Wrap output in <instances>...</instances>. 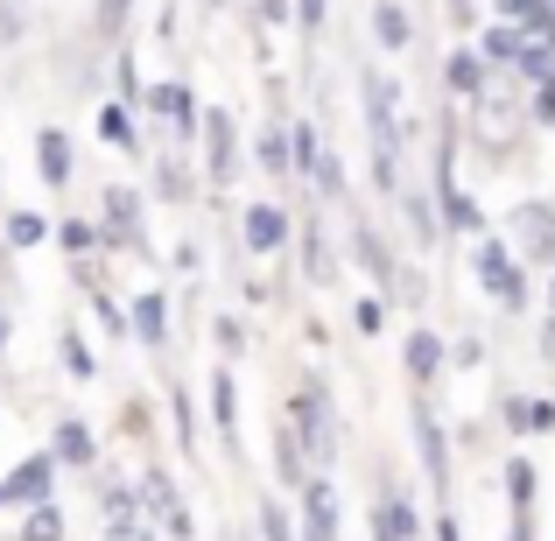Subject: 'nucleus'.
<instances>
[{"label":"nucleus","mask_w":555,"mask_h":541,"mask_svg":"<svg viewBox=\"0 0 555 541\" xmlns=\"http://www.w3.org/2000/svg\"><path fill=\"white\" fill-rule=\"evenodd\" d=\"M472 274H478V288H486L500 310H528V260L514 254L506 240H492V232H478V246H472Z\"/></svg>","instance_id":"nucleus-1"},{"label":"nucleus","mask_w":555,"mask_h":541,"mask_svg":"<svg viewBox=\"0 0 555 541\" xmlns=\"http://www.w3.org/2000/svg\"><path fill=\"white\" fill-rule=\"evenodd\" d=\"M99 246H106V254H149V226H141V190L106 183V197H99Z\"/></svg>","instance_id":"nucleus-2"},{"label":"nucleus","mask_w":555,"mask_h":541,"mask_svg":"<svg viewBox=\"0 0 555 541\" xmlns=\"http://www.w3.org/2000/svg\"><path fill=\"white\" fill-rule=\"evenodd\" d=\"M288 429L302 436V450H310V464H331V450H338V429H331V394H324V379H302L296 387V401H288Z\"/></svg>","instance_id":"nucleus-3"},{"label":"nucleus","mask_w":555,"mask_h":541,"mask_svg":"<svg viewBox=\"0 0 555 541\" xmlns=\"http://www.w3.org/2000/svg\"><path fill=\"white\" fill-rule=\"evenodd\" d=\"M141 106H149V120H155V127H169L177 141H197L204 106H197V92H190L183 78H155L149 92H141Z\"/></svg>","instance_id":"nucleus-4"},{"label":"nucleus","mask_w":555,"mask_h":541,"mask_svg":"<svg viewBox=\"0 0 555 541\" xmlns=\"http://www.w3.org/2000/svg\"><path fill=\"white\" fill-rule=\"evenodd\" d=\"M197 141H204V183L225 190L232 177H240V120H232L225 106H211L204 127H197Z\"/></svg>","instance_id":"nucleus-5"},{"label":"nucleus","mask_w":555,"mask_h":541,"mask_svg":"<svg viewBox=\"0 0 555 541\" xmlns=\"http://www.w3.org/2000/svg\"><path fill=\"white\" fill-rule=\"evenodd\" d=\"M514 240H520V260L528 268H555V204H542V197H528V204H514Z\"/></svg>","instance_id":"nucleus-6"},{"label":"nucleus","mask_w":555,"mask_h":541,"mask_svg":"<svg viewBox=\"0 0 555 541\" xmlns=\"http://www.w3.org/2000/svg\"><path fill=\"white\" fill-rule=\"evenodd\" d=\"M288 240H296V218H288L282 204L260 197V204H246V211H240V246H246V254H282Z\"/></svg>","instance_id":"nucleus-7"},{"label":"nucleus","mask_w":555,"mask_h":541,"mask_svg":"<svg viewBox=\"0 0 555 541\" xmlns=\"http://www.w3.org/2000/svg\"><path fill=\"white\" fill-rule=\"evenodd\" d=\"M56 472H64V464L50 458V450H36V458H22L14 464L8 478H0V486H8V506H42L56 492Z\"/></svg>","instance_id":"nucleus-8"},{"label":"nucleus","mask_w":555,"mask_h":541,"mask_svg":"<svg viewBox=\"0 0 555 541\" xmlns=\"http://www.w3.org/2000/svg\"><path fill=\"white\" fill-rule=\"evenodd\" d=\"M141 506L155 514V528L177 534V541H190V528H197V520H190V506L177 500V486H169V472H141Z\"/></svg>","instance_id":"nucleus-9"},{"label":"nucleus","mask_w":555,"mask_h":541,"mask_svg":"<svg viewBox=\"0 0 555 541\" xmlns=\"http://www.w3.org/2000/svg\"><path fill=\"white\" fill-rule=\"evenodd\" d=\"M127 338L141 345V352H163L169 345V296L163 288H141L134 310H127Z\"/></svg>","instance_id":"nucleus-10"},{"label":"nucleus","mask_w":555,"mask_h":541,"mask_svg":"<svg viewBox=\"0 0 555 541\" xmlns=\"http://www.w3.org/2000/svg\"><path fill=\"white\" fill-rule=\"evenodd\" d=\"M415 528H422L415 500H408V492H393V486H379L373 492V541H415Z\"/></svg>","instance_id":"nucleus-11"},{"label":"nucleus","mask_w":555,"mask_h":541,"mask_svg":"<svg viewBox=\"0 0 555 541\" xmlns=\"http://www.w3.org/2000/svg\"><path fill=\"white\" fill-rule=\"evenodd\" d=\"M302 541H338V492L331 478H302Z\"/></svg>","instance_id":"nucleus-12"},{"label":"nucleus","mask_w":555,"mask_h":541,"mask_svg":"<svg viewBox=\"0 0 555 541\" xmlns=\"http://www.w3.org/2000/svg\"><path fill=\"white\" fill-rule=\"evenodd\" d=\"M254 163L268 183H296V141H288V120H268L254 134Z\"/></svg>","instance_id":"nucleus-13"},{"label":"nucleus","mask_w":555,"mask_h":541,"mask_svg":"<svg viewBox=\"0 0 555 541\" xmlns=\"http://www.w3.org/2000/svg\"><path fill=\"white\" fill-rule=\"evenodd\" d=\"M70 169H78L70 134H64V127H36V177L50 183V190H70Z\"/></svg>","instance_id":"nucleus-14"},{"label":"nucleus","mask_w":555,"mask_h":541,"mask_svg":"<svg viewBox=\"0 0 555 541\" xmlns=\"http://www.w3.org/2000/svg\"><path fill=\"white\" fill-rule=\"evenodd\" d=\"M50 458H56V464H70V472H92V464H99V436L85 429L78 415H64V422L50 429Z\"/></svg>","instance_id":"nucleus-15"},{"label":"nucleus","mask_w":555,"mask_h":541,"mask_svg":"<svg viewBox=\"0 0 555 541\" xmlns=\"http://www.w3.org/2000/svg\"><path fill=\"white\" fill-rule=\"evenodd\" d=\"M443 85H450V99H478L492 85V64L478 56V42H464V50L443 56Z\"/></svg>","instance_id":"nucleus-16"},{"label":"nucleus","mask_w":555,"mask_h":541,"mask_svg":"<svg viewBox=\"0 0 555 541\" xmlns=\"http://www.w3.org/2000/svg\"><path fill=\"white\" fill-rule=\"evenodd\" d=\"M352 260L379 282V296H393V282H401V268H393V246L379 240L373 226H352Z\"/></svg>","instance_id":"nucleus-17"},{"label":"nucleus","mask_w":555,"mask_h":541,"mask_svg":"<svg viewBox=\"0 0 555 541\" xmlns=\"http://www.w3.org/2000/svg\"><path fill=\"white\" fill-rule=\"evenodd\" d=\"M436 218H443V232H486V211H478L472 197H464V183L450 177V183H436Z\"/></svg>","instance_id":"nucleus-18"},{"label":"nucleus","mask_w":555,"mask_h":541,"mask_svg":"<svg viewBox=\"0 0 555 541\" xmlns=\"http://www.w3.org/2000/svg\"><path fill=\"white\" fill-rule=\"evenodd\" d=\"M415 443H422V472H429L436 486H450V443H443V429H436L429 401H415Z\"/></svg>","instance_id":"nucleus-19"},{"label":"nucleus","mask_w":555,"mask_h":541,"mask_svg":"<svg viewBox=\"0 0 555 541\" xmlns=\"http://www.w3.org/2000/svg\"><path fill=\"white\" fill-rule=\"evenodd\" d=\"M436 373H443V338L436 331H408V379H415V394H429Z\"/></svg>","instance_id":"nucleus-20"},{"label":"nucleus","mask_w":555,"mask_h":541,"mask_svg":"<svg viewBox=\"0 0 555 541\" xmlns=\"http://www.w3.org/2000/svg\"><path fill=\"white\" fill-rule=\"evenodd\" d=\"M373 42H379L387 56H401L408 42H415V22H408L401 0H373Z\"/></svg>","instance_id":"nucleus-21"},{"label":"nucleus","mask_w":555,"mask_h":541,"mask_svg":"<svg viewBox=\"0 0 555 541\" xmlns=\"http://www.w3.org/2000/svg\"><path fill=\"white\" fill-rule=\"evenodd\" d=\"M500 422L506 429H528V436H548L555 429V401H542V394H514V401H500Z\"/></svg>","instance_id":"nucleus-22"},{"label":"nucleus","mask_w":555,"mask_h":541,"mask_svg":"<svg viewBox=\"0 0 555 541\" xmlns=\"http://www.w3.org/2000/svg\"><path fill=\"white\" fill-rule=\"evenodd\" d=\"M99 141L141 155V127H134V106H127V99H106V106H99Z\"/></svg>","instance_id":"nucleus-23"},{"label":"nucleus","mask_w":555,"mask_h":541,"mask_svg":"<svg viewBox=\"0 0 555 541\" xmlns=\"http://www.w3.org/2000/svg\"><path fill=\"white\" fill-rule=\"evenodd\" d=\"M127 22H134V0H92V42L99 50H113L127 36Z\"/></svg>","instance_id":"nucleus-24"},{"label":"nucleus","mask_w":555,"mask_h":541,"mask_svg":"<svg viewBox=\"0 0 555 541\" xmlns=\"http://www.w3.org/2000/svg\"><path fill=\"white\" fill-rule=\"evenodd\" d=\"M0 240H8L14 254H28V246H42V240H50V218L22 204V211H8V218H0Z\"/></svg>","instance_id":"nucleus-25"},{"label":"nucleus","mask_w":555,"mask_h":541,"mask_svg":"<svg viewBox=\"0 0 555 541\" xmlns=\"http://www.w3.org/2000/svg\"><path fill=\"white\" fill-rule=\"evenodd\" d=\"M296 240H302V274H310V282H324L331 274V232H324V218H310V226H296Z\"/></svg>","instance_id":"nucleus-26"},{"label":"nucleus","mask_w":555,"mask_h":541,"mask_svg":"<svg viewBox=\"0 0 555 541\" xmlns=\"http://www.w3.org/2000/svg\"><path fill=\"white\" fill-rule=\"evenodd\" d=\"M211 422H218L225 436H240V387H232V373H225V365L211 373Z\"/></svg>","instance_id":"nucleus-27"},{"label":"nucleus","mask_w":555,"mask_h":541,"mask_svg":"<svg viewBox=\"0 0 555 541\" xmlns=\"http://www.w3.org/2000/svg\"><path fill=\"white\" fill-rule=\"evenodd\" d=\"M22 541H64V506L56 500L22 506Z\"/></svg>","instance_id":"nucleus-28"},{"label":"nucleus","mask_w":555,"mask_h":541,"mask_svg":"<svg viewBox=\"0 0 555 541\" xmlns=\"http://www.w3.org/2000/svg\"><path fill=\"white\" fill-rule=\"evenodd\" d=\"M56 246H64L70 260H92V254H106V246H99V226H92V218H64V226H56Z\"/></svg>","instance_id":"nucleus-29"},{"label":"nucleus","mask_w":555,"mask_h":541,"mask_svg":"<svg viewBox=\"0 0 555 541\" xmlns=\"http://www.w3.org/2000/svg\"><path fill=\"white\" fill-rule=\"evenodd\" d=\"M155 197H163V204H190V169L177 163V155L155 163Z\"/></svg>","instance_id":"nucleus-30"},{"label":"nucleus","mask_w":555,"mask_h":541,"mask_svg":"<svg viewBox=\"0 0 555 541\" xmlns=\"http://www.w3.org/2000/svg\"><path fill=\"white\" fill-rule=\"evenodd\" d=\"M56 352H64V373H70V379H92V373H99L92 345H85V338H78L70 324H64V338H56Z\"/></svg>","instance_id":"nucleus-31"},{"label":"nucleus","mask_w":555,"mask_h":541,"mask_svg":"<svg viewBox=\"0 0 555 541\" xmlns=\"http://www.w3.org/2000/svg\"><path fill=\"white\" fill-rule=\"evenodd\" d=\"M141 70H134V50H113V99H127V106H141Z\"/></svg>","instance_id":"nucleus-32"},{"label":"nucleus","mask_w":555,"mask_h":541,"mask_svg":"<svg viewBox=\"0 0 555 541\" xmlns=\"http://www.w3.org/2000/svg\"><path fill=\"white\" fill-rule=\"evenodd\" d=\"M555 8V0H492V22H514V28H528L534 36V22Z\"/></svg>","instance_id":"nucleus-33"},{"label":"nucleus","mask_w":555,"mask_h":541,"mask_svg":"<svg viewBox=\"0 0 555 541\" xmlns=\"http://www.w3.org/2000/svg\"><path fill=\"white\" fill-rule=\"evenodd\" d=\"M85 302H92V317H99V324L113 331V338H127V310H120V302H113V296H106V288H99V282L85 288Z\"/></svg>","instance_id":"nucleus-34"},{"label":"nucleus","mask_w":555,"mask_h":541,"mask_svg":"<svg viewBox=\"0 0 555 541\" xmlns=\"http://www.w3.org/2000/svg\"><path fill=\"white\" fill-rule=\"evenodd\" d=\"M506 500H514V506H534V464L528 458H506Z\"/></svg>","instance_id":"nucleus-35"},{"label":"nucleus","mask_w":555,"mask_h":541,"mask_svg":"<svg viewBox=\"0 0 555 541\" xmlns=\"http://www.w3.org/2000/svg\"><path fill=\"white\" fill-rule=\"evenodd\" d=\"M296 28H302V42H324V28H331V0H296Z\"/></svg>","instance_id":"nucleus-36"},{"label":"nucleus","mask_w":555,"mask_h":541,"mask_svg":"<svg viewBox=\"0 0 555 541\" xmlns=\"http://www.w3.org/2000/svg\"><path fill=\"white\" fill-rule=\"evenodd\" d=\"M528 127H555V70L542 85H528Z\"/></svg>","instance_id":"nucleus-37"},{"label":"nucleus","mask_w":555,"mask_h":541,"mask_svg":"<svg viewBox=\"0 0 555 541\" xmlns=\"http://www.w3.org/2000/svg\"><path fill=\"white\" fill-rule=\"evenodd\" d=\"M28 36V0H0V50Z\"/></svg>","instance_id":"nucleus-38"},{"label":"nucleus","mask_w":555,"mask_h":541,"mask_svg":"<svg viewBox=\"0 0 555 541\" xmlns=\"http://www.w3.org/2000/svg\"><path fill=\"white\" fill-rule=\"evenodd\" d=\"M352 324L366 331V338H379L387 331V296H359V310H352Z\"/></svg>","instance_id":"nucleus-39"},{"label":"nucleus","mask_w":555,"mask_h":541,"mask_svg":"<svg viewBox=\"0 0 555 541\" xmlns=\"http://www.w3.org/2000/svg\"><path fill=\"white\" fill-rule=\"evenodd\" d=\"M246 8H254V22H268V28L296 22V0H246Z\"/></svg>","instance_id":"nucleus-40"},{"label":"nucleus","mask_w":555,"mask_h":541,"mask_svg":"<svg viewBox=\"0 0 555 541\" xmlns=\"http://www.w3.org/2000/svg\"><path fill=\"white\" fill-rule=\"evenodd\" d=\"M260 541H296V534H288V514H282V506H260Z\"/></svg>","instance_id":"nucleus-41"},{"label":"nucleus","mask_w":555,"mask_h":541,"mask_svg":"<svg viewBox=\"0 0 555 541\" xmlns=\"http://www.w3.org/2000/svg\"><path fill=\"white\" fill-rule=\"evenodd\" d=\"M211 338H218V345H225V352H240V345H246V331H240V317H211Z\"/></svg>","instance_id":"nucleus-42"},{"label":"nucleus","mask_w":555,"mask_h":541,"mask_svg":"<svg viewBox=\"0 0 555 541\" xmlns=\"http://www.w3.org/2000/svg\"><path fill=\"white\" fill-rule=\"evenodd\" d=\"M548 324H555V268H548Z\"/></svg>","instance_id":"nucleus-43"},{"label":"nucleus","mask_w":555,"mask_h":541,"mask_svg":"<svg viewBox=\"0 0 555 541\" xmlns=\"http://www.w3.org/2000/svg\"><path fill=\"white\" fill-rule=\"evenodd\" d=\"M8 331H14V324H8V310H0V345H8Z\"/></svg>","instance_id":"nucleus-44"},{"label":"nucleus","mask_w":555,"mask_h":541,"mask_svg":"<svg viewBox=\"0 0 555 541\" xmlns=\"http://www.w3.org/2000/svg\"><path fill=\"white\" fill-rule=\"evenodd\" d=\"M204 8H225V0H204Z\"/></svg>","instance_id":"nucleus-45"},{"label":"nucleus","mask_w":555,"mask_h":541,"mask_svg":"<svg viewBox=\"0 0 555 541\" xmlns=\"http://www.w3.org/2000/svg\"><path fill=\"white\" fill-rule=\"evenodd\" d=\"M0 506H8V486H0Z\"/></svg>","instance_id":"nucleus-46"}]
</instances>
